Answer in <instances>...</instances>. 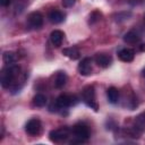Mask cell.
<instances>
[{
	"label": "cell",
	"mask_w": 145,
	"mask_h": 145,
	"mask_svg": "<svg viewBox=\"0 0 145 145\" xmlns=\"http://www.w3.org/2000/svg\"><path fill=\"white\" fill-rule=\"evenodd\" d=\"M18 75H19V67L17 65L14 63L7 65V67H5L1 71V76H0L1 86L3 88H9L14 84V80Z\"/></svg>",
	"instance_id": "cell-1"
},
{
	"label": "cell",
	"mask_w": 145,
	"mask_h": 145,
	"mask_svg": "<svg viewBox=\"0 0 145 145\" xmlns=\"http://www.w3.org/2000/svg\"><path fill=\"white\" fill-rule=\"evenodd\" d=\"M82 99H83L84 103L87 106H89L94 111L99 110V105H97V102L95 100V89H94L93 85H87V86H85L83 88V91H82Z\"/></svg>",
	"instance_id": "cell-2"
},
{
	"label": "cell",
	"mask_w": 145,
	"mask_h": 145,
	"mask_svg": "<svg viewBox=\"0 0 145 145\" xmlns=\"http://www.w3.org/2000/svg\"><path fill=\"white\" fill-rule=\"evenodd\" d=\"M72 134L75 137V140H71V143H83L88 139L89 137V129L88 126L84 122H78L72 127Z\"/></svg>",
	"instance_id": "cell-3"
},
{
	"label": "cell",
	"mask_w": 145,
	"mask_h": 145,
	"mask_svg": "<svg viewBox=\"0 0 145 145\" xmlns=\"http://www.w3.org/2000/svg\"><path fill=\"white\" fill-rule=\"evenodd\" d=\"M78 103V97L70 94H61L56 100V106L58 109H66Z\"/></svg>",
	"instance_id": "cell-4"
},
{
	"label": "cell",
	"mask_w": 145,
	"mask_h": 145,
	"mask_svg": "<svg viewBox=\"0 0 145 145\" xmlns=\"http://www.w3.org/2000/svg\"><path fill=\"white\" fill-rule=\"evenodd\" d=\"M70 134V130L67 128V127H62V128H59V129H53L49 133V138L51 142H54V143H58V142H61V140H65L66 138H68Z\"/></svg>",
	"instance_id": "cell-5"
},
{
	"label": "cell",
	"mask_w": 145,
	"mask_h": 145,
	"mask_svg": "<svg viewBox=\"0 0 145 145\" xmlns=\"http://www.w3.org/2000/svg\"><path fill=\"white\" fill-rule=\"evenodd\" d=\"M25 131L31 135V136H37L41 134L42 131V123L39 119L34 118V119H31L27 121L26 126H25Z\"/></svg>",
	"instance_id": "cell-6"
},
{
	"label": "cell",
	"mask_w": 145,
	"mask_h": 145,
	"mask_svg": "<svg viewBox=\"0 0 145 145\" xmlns=\"http://www.w3.org/2000/svg\"><path fill=\"white\" fill-rule=\"evenodd\" d=\"M27 23H28L31 28H34V29L40 28L43 25V16H42V14L39 12V11L31 12L28 15V17H27Z\"/></svg>",
	"instance_id": "cell-7"
},
{
	"label": "cell",
	"mask_w": 145,
	"mask_h": 145,
	"mask_svg": "<svg viewBox=\"0 0 145 145\" xmlns=\"http://www.w3.org/2000/svg\"><path fill=\"white\" fill-rule=\"evenodd\" d=\"M77 69L82 76H89L92 74V59L88 57L82 59V61L78 63Z\"/></svg>",
	"instance_id": "cell-8"
},
{
	"label": "cell",
	"mask_w": 145,
	"mask_h": 145,
	"mask_svg": "<svg viewBox=\"0 0 145 145\" xmlns=\"http://www.w3.org/2000/svg\"><path fill=\"white\" fill-rule=\"evenodd\" d=\"M118 57L123 62H130L135 58V51L129 48H123L118 52Z\"/></svg>",
	"instance_id": "cell-9"
},
{
	"label": "cell",
	"mask_w": 145,
	"mask_h": 145,
	"mask_svg": "<svg viewBox=\"0 0 145 145\" xmlns=\"http://www.w3.org/2000/svg\"><path fill=\"white\" fill-rule=\"evenodd\" d=\"M94 59H95V62L97 63V66H100L102 68L109 67L112 62V58L106 53H97Z\"/></svg>",
	"instance_id": "cell-10"
},
{
	"label": "cell",
	"mask_w": 145,
	"mask_h": 145,
	"mask_svg": "<svg viewBox=\"0 0 145 145\" xmlns=\"http://www.w3.org/2000/svg\"><path fill=\"white\" fill-rule=\"evenodd\" d=\"M48 18L53 24H60L65 20V14L61 12L60 10H52V11L49 12Z\"/></svg>",
	"instance_id": "cell-11"
},
{
	"label": "cell",
	"mask_w": 145,
	"mask_h": 145,
	"mask_svg": "<svg viewBox=\"0 0 145 145\" xmlns=\"http://www.w3.org/2000/svg\"><path fill=\"white\" fill-rule=\"evenodd\" d=\"M63 36H65L63 32H61V31H59V29H54V31L51 32V34H50V40H51V42H52V44H53L54 46H60L61 43H62Z\"/></svg>",
	"instance_id": "cell-12"
},
{
	"label": "cell",
	"mask_w": 145,
	"mask_h": 145,
	"mask_svg": "<svg viewBox=\"0 0 145 145\" xmlns=\"http://www.w3.org/2000/svg\"><path fill=\"white\" fill-rule=\"evenodd\" d=\"M62 54L66 56L67 58H69L70 60H77L80 57V52L77 48L75 46H70V48H65L62 50Z\"/></svg>",
	"instance_id": "cell-13"
},
{
	"label": "cell",
	"mask_w": 145,
	"mask_h": 145,
	"mask_svg": "<svg viewBox=\"0 0 145 145\" xmlns=\"http://www.w3.org/2000/svg\"><path fill=\"white\" fill-rule=\"evenodd\" d=\"M140 40L139 34L136 31H129L123 35V41L128 44H136Z\"/></svg>",
	"instance_id": "cell-14"
},
{
	"label": "cell",
	"mask_w": 145,
	"mask_h": 145,
	"mask_svg": "<svg viewBox=\"0 0 145 145\" xmlns=\"http://www.w3.org/2000/svg\"><path fill=\"white\" fill-rule=\"evenodd\" d=\"M106 96H108V100L110 103L112 104H116L118 101H119V91L118 88L116 87H109L106 89Z\"/></svg>",
	"instance_id": "cell-15"
},
{
	"label": "cell",
	"mask_w": 145,
	"mask_h": 145,
	"mask_svg": "<svg viewBox=\"0 0 145 145\" xmlns=\"http://www.w3.org/2000/svg\"><path fill=\"white\" fill-rule=\"evenodd\" d=\"M67 75L65 71H59L57 75H56V78H54V86L57 88H61L66 85L67 83Z\"/></svg>",
	"instance_id": "cell-16"
},
{
	"label": "cell",
	"mask_w": 145,
	"mask_h": 145,
	"mask_svg": "<svg viewBox=\"0 0 145 145\" xmlns=\"http://www.w3.org/2000/svg\"><path fill=\"white\" fill-rule=\"evenodd\" d=\"M2 59H3V62L6 65H12L17 61V54L15 52H11V51H6V52H3Z\"/></svg>",
	"instance_id": "cell-17"
},
{
	"label": "cell",
	"mask_w": 145,
	"mask_h": 145,
	"mask_svg": "<svg viewBox=\"0 0 145 145\" xmlns=\"http://www.w3.org/2000/svg\"><path fill=\"white\" fill-rule=\"evenodd\" d=\"M33 103L35 106H44L45 103H46V96L43 95V94H36L34 97H33Z\"/></svg>",
	"instance_id": "cell-18"
},
{
	"label": "cell",
	"mask_w": 145,
	"mask_h": 145,
	"mask_svg": "<svg viewBox=\"0 0 145 145\" xmlns=\"http://www.w3.org/2000/svg\"><path fill=\"white\" fill-rule=\"evenodd\" d=\"M100 17H101V14H100L99 11H93V12L91 14V16H89V23L93 24V23L97 22V20L100 19Z\"/></svg>",
	"instance_id": "cell-19"
},
{
	"label": "cell",
	"mask_w": 145,
	"mask_h": 145,
	"mask_svg": "<svg viewBox=\"0 0 145 145\" xmlns=\"http://www.w3.org/2000/svg\"><path fill=\"white\" fill-rule=\"evenodd\" d=\"M76 3V0H62V6L65 8H70Z\"/></svg>",
	"instance_id": "cell-20"
},
{
	"label": "cell",
	"mask_w": 145,
	"mask_h": 145,
	"mask_svg": "<svg viewBox=\"0 0 145 145\" xmlns=\"http://www.w3.org/2000/svg\"><path fill=\"white\" fill-rule=\"evenodd\" d=\"M0 3H1V6L6 7V6H8L10 3V0H0Z\"/></svg>",
	"instance_id": "cell-21"
},
{
	"label": "cell",
	"mask_w": 145,
	"mask_h": 145,
	"mask_svg": "<svg viewBox=\"0 0 145 145\" xmlns=\"http://www.w3.org/2000/svg\"><path fill=\"white\" fill-rule=\"evenodd\" d=\"M143 76H144V77H145V68H144V69H143Z\"/></svg>",
	"instance_id": "cell-22"
},
{
	"label": "cell",
	"mask_w": 145,
	"mask_h": 145,
	"mask_svg": "<svg viewBox=\"0 0 145 145\" xmlns=\"http://www.w3.org/2000/svg\"><path fill=\"white\" fill-rule=\"evenodd\" d=\"M144 22H145V15H144Z\"/></svg>",
	"instance_id": "cell-23"
},
{
	"label": "cell",
	"mask_w": 145,
	"mask_h": 145,
	"mask_svg": "<svg viewBox=\"0 0 145 145\" xmlns=\"http://www.w3.org/2000/svg\"><path fill=\"white\" fill-rule=\"evenodd\" d=\"M144 114H145V112H144Z\"/></svg>",
	"instance_id": "cell-24"
}]
</instances>
